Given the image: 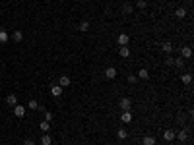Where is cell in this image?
<instances>
[{
    "mask_svg": "<svg viewBox=\"0 0 194 145\" xmlns=\"http://www.w3.org/2000/svg\"><path fill=\"white\" fill-rule=\"evenodd\" d=\"M14 114H16V118H24L25 116V106L24 105H16L14 106Z\"/></svg>",
    "mask_w": 194,
    "mask_h": 145,
    "instance_id": "4",
    "label": "cell"
},
{
    "mask_svg": "<svg viewBox=\"0 0 194 145\" xmlns=\"http://www.w3.org/2000/svg\"><path fill=\"white\" fill-rule=\"evenodd\" d=\"M6 103H8L10 106H16V105H18V97L14 95V93H10V95L6 97Z\"/></svg>",
    "mask_w": 194,
    "mask_h": 145,
    "instance_id": "15",
    "label": "cell"
},
{
    "mask_svg": "<svg viewBox=\"0 0 194 145\" xmlns=\"http://www.w3.org/2000/svg\"><path fill=\"white\" fill-rule=\"evenodd\" d=\"M142 145H155V137L153 135H144Z\"/></svg>",
    "mask_w": 194,
    "mask_h": 145,
    "instance_id": "17",
    "label": "cell"
},
{
    "mask_svg": "<svg viewBox=\"0 0 194 145\" xmlns=\"http://www.w3.org/2000/svg\"><path fill=\"white\" fill-rule=\"evenodd\" d=\"M53 118H54V114H53V112H49V110H45V120H47V122H51Z\"/></svg>",
    "mask_w": 194,
    "mask_h": 145,
    "instance_id": "29",
    "label": "cell"
},
{
    "mask_svg": "<svg viewBox=\"0 0 194 145\" xmlns=\"http://www.w3.org/2000/svg\"><path fill=\"white\" fill-rule=\"evenodd\" d=\"M24 145H35V141H33V139H31V137H27V139H25V141H24Z\"/></svg>",
    "mask_w": 194,
    "mask_h": 145,
    "instance_id": "31",
    "label": "cell"
},
{
    "mask_svg": "<svg viewBox=\"0 0 194 145\" xmlns=\"http://www.w3.org/2000/svg\"><path fill=\"white\" fill-rule=\"evenodd\" d=\"M175 16H177L179 19H183V18L186 16V10H184V8H177V12H175Z\"/></svg>",
    "mask_w": 194,
    "mask_h": 145,
    "instance_id": "24",
    "label": "cell"
},
{
    "mask_svg": "<svg viewBox=\"0 0 194 145\" xmlns=\"http://www.w3.org/2000/svg\"><path fill=\"white\" fill-rule=\"evenodd\" d=\"M78 29H80V31H82V33H85V31H89V21H85V19H84V21H82V23H80V25H78Z\"/></svg>",
    "mask_w": 194,
    "mask_h": 145,
    "instance_id": "22",
    "label": "cell"
},
{
    "mask_svg": "<svg viewBox=\"0 0 194 145\" xmlns=\"http://www.w3.org/2000/svg\"><path fill=\"white\" fill-rule=\"evenodd\" d=\"M175 134L177 132H173V130H165V132H163V139L165 141H173L175 139Z\"/></svg>",
    "mask_w": 194,
    "mask_h": 145,
    "instance_id": "9",
    "label": "cell"
},
{
    "mask_svg": "<svg viewBox=\"0 0 194 145\" xmlns=\"http://www.w3.org/2000/svg\"><path fill=\"white\" fill-rule=\"evenodd\" d=\"M132 145H138V143H132Z\"/></svg>",
    "mask_w": 194,
    "mask_h": 145,
    "instance_id": "32",
    "label": "cell"
},
{
    "mask_svg": "<svg viewBox=\"0 0 194 145\" xmlns=\"http://www.w3.org/2000/svg\"><path fill=\"white\" fill-rule=\"evenodd\" d=\"M12 41L14 43H21V41H24V33H21V31H14L12 33Z\"/></svg>",
    "mask_w": 194,
    "mask_h": 145,
    "instance_id": "16",
    "label": "cell"
},
{
    "mask_svg": "<svg viewBox=\"0 0 194 145\" xmlns=\"http://www.w3.org/2000/svg\"><path fill=\"white\" fill-rule=\"evenodd\" d=\"M120 122H123V124H130V122H132V112L130 110L120 112Z\"/></svg>",
    "mask_w": 194,
    "mask_h": 145,
    "instance_id": "3",
    "label": "cell"
},
{
    "mask_svg": "<svg viewBox=\"0 0 194 145\" xmlns=\"http://www.w3.org/2000/svg\"><path fill=\"white\" fill-rule=\"evenodd\" d=\"M51 143H53V137L51 135H47V134L41 135V145H51Z\"/></svg>",
    "mask_w": 194,
    "mask_h": 145,
    "instance_id": "20",
    "label": "cell"
},
{
    "mask_svg": "<svg viewBox=\"0 0 194 145\" xmlns=\"http://www.w3.org/2000/svg\"><path fill=\"white\" fill-rule=\"evenodd\" d=\"M136 77H140V79H149V72H148L146 68H140L138 74H136Z\"/></svg>",
    "mask_w": 194,
    "mask_h": 145,
    "instance_id": "14",
    "label": "cell"
},
{
    "mask_svg": "<svg viewBox=\"0 0 194 145\" xmlns=\"http://www.w3.org/2000/svg\"><path fill=\"white\" fill-rule=\"evenodd\" d=\"M173 66H177V68H183V66H184V58H175Z\"/></svg>",
    "mask_w": 194,
    "mask_h": 145,
    "instance_id": "25",
    "label": "cell"
},
{
    "mask_svg": "<svg viewBox=\"0 0 194 145\" xmlns=\"http://www.w3.org/2000/svg\"><path fill=\"white\" fill-rule=\"evenodd\" d=\"M192 56V48L190 47H181V58H190Z\"/></svg>",
    "mask_w": 194,
    "mask_h": 145,
    "instance_id": "12",
    "label": "cell"
},
{
    "mask_svg": "<svg viewBox=\"0 0 194 145\" xmlns=\"http://www.w3.org/2000/svg\"><path fill=\"white\" fill-rule=\"evenodd\" d=\"M72 83V79H70V76H66V74H62L60 77H58V85L62 87V89H64V87H68Z\"/></svg>",
    "mask_w": 194,
    "mask_h": 145,
    "instance_id": "5",
    "label": "cell"
},
{
    "mask_svg": "<svg viewBox=\"0 0 194 145\" xmlns=\"http://www.w3.org/2000/svg\"><path fill=\"white\" fill-rule=\"evenodd\" d=\"M39 130L43 134H49V130H51V122H47V120H41V124H39Z\"/></svg>",
    "mask_w": 194,
    "mask_h": 145,
    "instance_id": "10",
    "label": "cell"
},
{
    "mask_svg": "<svg viewBox=\"0 0 194 145\" xmlns=\"http://www.w3.org/2000/svg\"><path fill=\"white\" fill-rule=\"evenodd\" d=\"M117 43H119V47H126L128 43H130V37H128L126 33H120L119 37H117Z\"/></svg>",
    "mask_w": 194,
    "mask_h": 145,
    "instance_id": "2",
    "label": "cell"
},
{
    "mask_svg": "<svg viewBox=\"0 0 194 145\" xmlns=\"http://www.w3.org/2000/svg\"><path fill=\"white\" fill-rule=\"evenodd\" d=\"M181 81H183L184 85H190V83H192V76H190V74H181Z\"/></svg>",
    "mask_w": 194,
    "mask_h": 145,
    "instance_id": "19",
    "label": "cell"
},
{
    "mask_svg": "<svg viewBox=\"0 0 194 145\" xmlns=\"http://www.w3.org/2000/svg\"><path fill=\"white\" fill-rule=\"evenodd\" d=\"M105 77L107 79H114V77H117V68H114V66L105 68Z\"/></svg>",
    "mask_w": 194,
    "mask_h": 145,
    "instance_id": "6",
    "label": "cell"
},
{
    "mask_svg": "<svg viewBox=\"0 0 194 145\" xmlns=\"http://www.w3.org/2000/svg\"><path fill=\"white\" fill-rule=\"evenodd\" d=\"M119 54L123 58H128L130 56V50H128V47H119Z\"/></svg>",
    "mask_w": 194,
    "mask_h": 145,
    "instance_id": "21",
    "label": "cell"
},
{
    "mask_svg": "<svg viewBox=\"0 0 194 145\" xmlns=\"http://www.w3.org/2000/svg\"><path fill=\"white\" fill-rule=\"evenodd\" d=\"M146 6H148V2H146V0H138V2H136V8H140V10H144Z\"/></svg>",
    "mask_w": 194,
    "mask_h": 145,
    "instance_id": "27",
    "label": "cell"
},
{
    "mask_svg": "<svg viewBox=\"0 0 194 145\" xmlns=\"http://www.w3.org/2000/svg\"><path fill=\"white\" fill-rule=\"evenodd\" d=\"M62 91H64V89H62L58 83H54V85L51 87V95H53V97H60V95H62Z\"/></svg>",
    "mask_w": 194,
    "mask_h": 145,
    "instance_id": "8",
    "label": "cell"
},
{
    "mask_svg": "<svg viewBox=\"0 0 194 145\" xmlns=\"http://www.w3.org/2000/svg\"><path fill=\"white\" fill-rule=\"evenodd\" d=\"M161 48H163V52H165V54H171V52H173V43L165 41L163 45H161Z\"/></svg>",
    "mask_w": 194,
    "mask_h": 145,
    "instance_id": "13",
    "label": "cell"
},
{
    "mask_svg": "<svg viewBox=\"0 0 194 145\" xmlns=\"http://www.w3.org/2000/svg\"><path fill=\"white\" fill-rule=\"evenodd\" d=\"M175 139H179V141H186V139H188V132H186V130H181L179 134H175Z\"/></svg>",
    "mask_w": 194,
    "mask_h": 145,
    "instance_id": "11",
    "label": "cell"
},
{
    "mask_svg": "<svg viewBox=\"0 0 194 145\" xmlns=\"http://www.w3.org/2000/svg\"><path fill=\"white\" fill-rule=\"evenodd\" d=\"M173 62H175V58H171L167 54V58H165V66H173Z\"/></svg>",
    "mask_w": 194,
    "mask_h": 145,
    "instance_id": "28",
    "label": "cell"
},
{
    "mask_svg": "<svg viewBox=\"0 0 194 145\" xmlns=\"http://www.w3.org/2000/svg\"><path fill=\"white\" fill-rule=\"evenodd\" d=\"M132 12H134V6L126 2V4L123 6V14H126V16H128V14H132Z\"/></svg>",
    "mask_w": 194,
    "mask_h": 145,
    "instance_id": "23",
    "label": "cell"
},
{
    "mask_svg": "<svg viewBox=\"0 0 194 145\" xmlns=\"http://www.w3.org/2000/svg\"><path fill=\"white\" fill-rule=\"evenodd\" d=\"M10 41V33L6 29H0V45H6Z\"/></svg>",
    "mask_w": 194,
    "mask_h": 145,
    "instance_id": "7",
    "label": "cell"
},
{
    "mask_svg": "<svg viewBox=\"0 0 194 145\" xmlns=\"http://www.w3.org/2000/svg\"><path fill=\"white\" fill-rule=\"evenodd\" d=\"M119 105H120V110H132V99L130 97H123L119 101Z\"/></svg>",
    "mask_w": 194,
    "mask_h": 145,
    "instance_id": "1",
    "label": "cell"
},
{
    "mask_svg": "<svg viewBox=\"0 0 194 145\" xmlns=\"http://www.w3.org/2000/svg\"><path fill=\"white\" fill-rule=\"evenodd\" d=\"M27 106H29V108H31V110H37V106H39V103H37V101H35V99H31V101H29V103H27Z\"/></svg>",
    "mask_w": 194,
    "mask_h": 145,
    "instance_id": "26",
    "label": "cell"
},
{
    "mask_svg": "<svg viewBox=\"0 0 194 145\" xmlns=\"http://www.w3.org/2000/svg\"><path fill=\"white\" fill-rule=\"evenodd\" d=\"M126 79H128V83H136V79H138V77H136L134 74H130V76H128Z\"/></svg>",
    "mask_w": 194,
    "mask_h": 145,
    "instance_id": "30",
    "label": "cell"
},
{
    "mask_svg": "<svg viewBox=\"0 0 194 145\" xmlns=\"http://www.w3.org/2000/svg\"><path fill=\"white\" fill-rule=\"evenodd\" d=\"M117 137H119V139H120V141H124V139H128V132H126V130H124V128H120V130H119V132H117Z\"/></svg>",
    "mask_w": 194,
    "mask_h": 145,
    "instance_id": "18",
    "label": "cell"
}]
</instances>
